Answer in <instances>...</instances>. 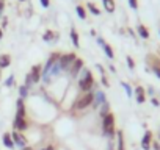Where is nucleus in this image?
I'll return each mask as SVG.
<instances>
[{
    "label": "nucleus",
    "instance_id": "nucleus-40",
    "mask_svg": "<svg viewBox=\"0 0 160 150\" xmlns=\"http://www.w3.org/2000/svg\"><path fill=\"white\" fill-rule=\"evenodd\" d=\"M21 2H24V0H21Z\"/></svg>",
    "mask_w": 160,
    "mask_h": 150
},
{
    "label": "nucleus",
    "instance_id": "nucleus-17",
    "mask_svg": "<svg viewBox=\"0 0 160 150\" xmlns=\"http://www.w3.org/2000/svg\"><path fill=\"white\" fill-rule=\"evenodd\" d=\"M138 35H140L143 39H148V38H149V31L146 30L144 25H138Z\"/></svg>",
    "mask_w": 160,
    "mask_h": 150
},
{
    "label": "nucleus",
    "instance_id": "nucleus-15",
    "mask_svg": "<svg viewBox=\"0 0 160 150\" xmlns=\"http://www.w3.org/2000/svg\"><path fill=\"white\" fill-rule=\"evenodd\" d=\"M42 39H44V41H57V39H58V35L53 33V31H46L44 36H42Z\"/></svg>",
    "mask_w": 160,
    "mask_h": 150
},
{
    "label": "nucleus",
    "instance_id": "nucleus-9",
    "mask_svg": "<svg viewBox=\"0 0 160 150\" xmlns=\"http://www.w3.org/2000/svg\"><path fill=\"white\" fill-rule=\"evenodd\" d=\"M93 100H94V105H96V108H99L101 105H104V103L107 102V99H105V94H104L102 91H98V92L94 94Z\"/></svg>",
    "mask_w": 160,
    "mask_h": 150
},
{
    "label": "nucleus",
    "instance_id": "nucleus-21",
    "mask_svg": "<svg viewBox=\"0 0 160 150\" xmlns=\"http://www.w3.org/2000/svg\"><path fill=\"white\" fill-rule=\"evenodd\" d=\"M75 11H77V14H78V17H80V19H85V17H87V11H85V8H83V7H77V8H75Z\"/></svg>",
    "mask_w": 160,
    "mask_h": 150
},
{
    "label": "nucleus",
    "instance_id": "nucleus-29",
    "mask_svg": "<svg viewBox=\"0 0 160 150\" xmlns=\"http://www.w3.org/2000/svg\"><path fill=\"white\" fill-rule=\"evenodd\" d=\"M129 5H130V8H133V10H137V8H138L137 0H129Z\"/></svg>",
    "mask_w": 160,
    "mask_h": 150
},
{
    "label": "nucleus",
    "instance_id": "nucleus-25",
    "mask_svg": "<svg viewBox=\"0 0 160 150\" xmlns=\"http://www.w3.org/2000/svg\"><path fill=\"white\" fill-rule=\"evenodd\" d=\"M32 85H33V82H32V77H30V73H28L27 77H25V85H24V86L30 89V88H32Z\"/></svg>",
    "mask_w": 160,
    "mask_h": 150
},
{
    "label": "nucleus",
    "instance_id": "nucleus-1",
    "mask_svg": "<svg viewBox=\"0 0 160 150\" xmlns=\"http://www.w3.org/2000/svg\"><path fill=\"white\" fill-rule=\"evenodd\" d=\"M102 127H104V134L107 136V138H113L115 136V117H113V114L110 113L108 116H105L104 117V124H102Z\"/></svg>",
    "mask_w": 160,
    "mask_h": 150
},
{
    "label": "nucleus",
    "instance_id": "nucleus-39",
    "mask_svg": "<svg viewBox=\"0 0 160 150\" xmlns=\"http://www.w3.org/2000/svg\"><path fill=\"white\" fill-rule=\"evenodd\" d=\"M2 36H3V31H2V30H0V39H2Z\"/></svg>",
    "mask_w": 160,
    "mask_h": 150
},
{
    "label": "nucleus",
    "instance_id": "nucleus-24",
    "mask_svg": "<svg viewBox=\"0 0 160 150\" xmlns=\"http://www.w3.org/2000/svg\"><path fill=\"white\" fill-rule=\"evenodd\" d=\"M88 8H90V11H91L93 14H96V16H99V14H101V11H99V10H98L93 3H88Z\"/></svg>",
    "mask_w": 160,
    "mask_h": 150
},
{
    "label": "nucleus",
    "instance_id": "nucleus-19",
    "mask_svg": "<svg viewBox=\"0 0 160 150\" xmlns=\"http://www.w3.org/2000/svg\"><path fill=\"white\" fill-rule=\"evenodd\" d=\"M116 138H118V150H124V139H122V131H118V133H116Z\"/></svg>",
    "mask_w": 160,
    "mask_h": 150
},
{
    "label": "nucleus",
    "instance_id": "nucleus-11",
    "mask_svg": "<svg viewBox=\"0 0 160 150\" xmlns=\"http://www.w3.org/2000/svg\"><path fill=\"white\" fill-rule=\"evenodd\" d=\"M11 64V56L10 55H0V69H5Z\"/></svg>",
    "mask_w": 160,
    "mask_h": 150
},
{
    "label": "nucleus",
    "instance_id": "nucleus-20",
    "mask_svg": "<svg viewBox=\"0 0 160 150\" xmlns=\"http://www.w3.org/2000/svg\"><path fill=\"white\" fill-rule=\"evenodd\" d=\"M102 49H104L105 55H107L110 59H113V56H115V55H113V50H112V47H110L108 44H104V45H102Z\"/></svg>",
    "mask_w": 160,
    "mask_h": 150
},
{
    "label": "nucleus",
    "instance_id": "nucleus-13",
    "mask_svg": "<svg viewBox=\"0 0 160 150\" xmlns=\"http://www.w3.org/2000/svg\"><path fill=\"white\" fill-rule=\"evenodd\" d=\"M3 144H5L7 148H14V141H13V138H11L10 133H5L3 134Z\"/></svg>",
    "mask_w": 160,
    "mask_h": 150
},
{
    "label": "nucleus",
    "instance_id": "nucleus-35",
    "mask_svg": "<svg viewBox=\"0 0 160 150\" xmlns=\"http://www.w3.org/2000/svg\"><path fill=\"white\" fill-rule=\"evenodd\" d=\"M2 11H3V0H0V14H2Z\"/></svg>",
    "mask_w": 160,
    "mask_h": 150
},
{
    "label": "nucleus",
    "instance_id": "nucleus-18",
    "mask_svg": "<svg viewBox=\"0 0 160 150\" xmlns=\"http://www.w3.org/2000/svg\"><path fill=\"white\" fill-rule=\"evenodd\" d=\"M71 39H72V42H74V45H75V47H78V45H80V42H78V35H77L75 28H72V30H71Z\"/></svg>",
    "mask_w": 160,
    "mask_h": 150
},
{
    "label": "nucleus",
    "instance_id": "nucleus-6",
    "mask_svg": "<svg viewBox=\"0 0 160 150\" xmlns=\"http://www.w3.org/2000/svg\"><path fill=\"white\" fill-rule=\"evenodd\" d=\"M82 67H83V61L80 59V58H75V61L72 63V66H71V69H69V73L72 75V77H77Z\"/></svg>",
    "mask_w": 160,
    "mask_h": 150
},
{
    "label": "nucleus",
    "instance_id": "nucleus-33",
    "mask_svg": "<svg viewBox=\"0 0 160 150\" xmlns=\"http://www.w3.org/2000/svg\"><path fill=\"white\" fill-rule=\"evenodd\" d=\"M154 72H155V75H157V77L160 78V69H158V67H155V69H154Z\"/></svg>",
    "mask_w": 160,
    "mask_h": 150
},
{
    "label": "nucleus",
    "instance_id": "nucleus-22",
    "mask_svg": "<svg viewBox=\"0 0 160 150\" xmlns=\"http://www.w3.org/2000/svg\"><path fill=\"white\" fill-rule=\"evenodd\" d=\"M19 94H21V99H25V97H27V94H28V88L21 86V88H19Z\"/></svg>",
    "mask_w": 160,
    "mask_h": 150
},
{
    "label": "nucleus",
    "instance_id": "nucleus-8",
    "mask_svg": "<svg viewBox=\"0 0 160 150\" xmlns=\"http://www.w3.org/2000/svg\"><path fill=\"white\" fill-rule=\"evenodd\" d=\"M30 77H32V82H33V85L39 82V78H41V66H33V67H32Z\"/></svg>",
    "mask_w": 160,
    "mask_h": 150
},
{
    "label": "nucleus",
    "instance_id": "nucleus-12",
    "mask_svg": "<svg viewBox=\"0 0 160 150\" xmlns=\"http://www.w3.org/2000/svg\"><path fill=\"white\" fill-rule=\"evenodd\" d=\"M16 105H18V113H16V117H24V116H25V106H24V100H22V99H19V100L16 102Z\"/></svg>",
    "mask_w": 160,
    "mask_h": 150
},
{
    "label": "nucleus",
    "instance_id": "nucleus-16",
    "mask_svg": "<svg viewBox=\"0 0 160 150\" xmlns=\"http://www.w3.org/2000/svg\"><path fill=\"white\" fill-rule=\"evenodd\" d=\"M101 116L102 117H105V116H108L110 114V105H108V102H105L104 105H101Z\"/></svg>",
    "mask_w": 160,
    "mask_h": 150
},
{
    "label": "nucleus",
    "instance_id": "nucleus-23",
    "mask_svg": "<svg viewBox=\"0 0 160 150\" xmlns=\"http://www.w3.org/2000/svg\"><path fill=\"white\" fill-rule=\"evenodd\" d=\"M13 83H14V75H10V77L5 80V86L10 88V86H13Z\"/></svg>",
    "mask_w": 160,
    "mask_h": 150
},
{
    "label": "nucleus",
    "instance_id": "nucleus-32",
    "mask_svg": "<svg viewBox=\"0 0 160 150\" xmlns=\"http://www.w3.org/2000/svg\"><path fill=\"white\" fill-rule=\"evenodd\" d=\"M102 83H104V86H110L108 82H107V78H105V75H102Z\"/></svg>",
    "mask_w": 160,
    "mask_h": 150
},
{
    "label": "nucleus",
    "instance_id": "nucleus-26",
    "mask_svg": "<svg viewBox=\"0 0 160 150\" xmlns=\"http://www.w3.org/2000/svg\"><path fill=\"white\" fill-rule=\"evenodd\" d=\"M126 59H127V66H129V69H132V70H133V69H135V63H133V59H132L130 56H127Z\"/></svg>",
    "mask_w": 160,
    "mask_h": 150
},
{
    "label": "nucleus",
    "instance_id": "nucleus-41",
    "mask_svg": "<svg viewBox=\"0 0 160 150\" xmlns=\"http://www.w3.org/2000/svg\"><path fill=\"white\" fill-rule=\"evenodd\" d=\"M158 138H160V134H158Z\"/></svg>",
    "mask_w": 160,
    "mask_h": 150
},
{
    "label": "nucleus",
    "instance_id": "nucleus-7",
    "mask_svg": "<svg viewBox=\"0 0 160 150\" xmlns=\"http://www.w3.org/2000/svg\"><path fill=\"white\" fill-rule=\"evenodd\" d=\"M13 125H14L16 131H24V130H27V127H28L25 117H14V124H13Z\"/></svg>",
    "mask_w": 160,
    "mask_h": 150
},
{
    "label": "nucleus",
    "instance_id": "nucleus-4",
    "mask_svg": "<svg viewBox=\"0 0 160 150\" xmlns=\"http://www.w3.org/2000/svg\"><path fill=\"white\" fill-rule=\"evenodd\" d=\"M75 61V55L74 53H68V55H63L60 58V64H61V69H71L72 63Z\"/></svg>",
    "mask_w": 160,
    "mask_h": 150
},
{
    "label": "nucleus",
    "instance_id": "nucleus-38",
    "mask_svg": "<svg viewBox=\"0 0 160 150\" xmlns=\"http://www.w3.org/2000/svg\"><path fill=\"white\" fill-rule=\"evenodd\" d=\"M22 150H33V148H32V147H24Z\"/></svg>",
    "mask_w": 160,
    "mask_h": 150
},
{
    "label": "nucleus",
    "instance_id": "nucleus-14",
    "mask_svg": "<svg viewBox=\"0 0 160 150\" xmlns=\"http://www.w3.org/2000/svg\"><path fill=\"white\" fill-rule=\"evenodd\" d=\"M104 2V7L108 13H113L115 11V0H102Z\"/></svg>",
    "mask_w": 160,
    "mask_h": 150
},
{
    "label": "nucleus",
    "instance_id": "nucleus-31",
    "mask_svg": "<svg viewBox=\"0 0 160 150\" xmlns=\"http://www.w3.org/2000/svg\"><path fill=\"white\" fill-rule=\"evenodd\" d=\"M144 100H146V99H144V96H137V102H138V103H143Z\"/></svg>",
    "mask_w": 160,
    "mask_h": 150
},
{
    "label": "nucleus",
    "instance_id": "nucleus-10",
    "mask_svg": "<svg viewBox=\"0 0 160 150\" xmlns=\"http://www.w3.org/2000/svg\"><path fill=\"white\" fill-rule=\"evenodd\" d=\"M151 138H152L151 131H146V133H144V136H143V139H141V147H143L144 150H148V148H149V145H151Z\"/></svg>",
    "mask_w": 160,
    "mask_h": 150
},
{
    "label": "nucleus",
    "instance_id": "nucleus-34",
    "mask_svg": "<svg viewBox=\"0 0 160 150\" xmlns=\"http://www.w3.org/2000/svg\"><path fill=\"white\" fill-rule=\"evenodd\" d=\"M151 102H152V105H154V106H158V100H157V99H152Z\"/></svg>",
    "mask_w": 160,
    "mask_h": 150
},
{
    "label": "nucleus",
    "instance_id": "nucleus-36",
    "mask_svg": "<svg viewBox=\"0 0 160 150\" xmlns=\"http://www.w3.org/2000/svg\"><path fill=\"white\" fill-rule=\"evenodd\" d=\"M98 42H99V44H101V45H104V44H105V42H104V39H102V38H98Z\"/></svg>",
    "mask_w": 160,
    "mask_h": 150
},
{
    "label": "nucleus",
    "instance_id": "nucleus-37",
    "mask_svg": "<svg viewBox=\"0 0 160 150\" xmlns=\"http://www.w3.org/2000/svg\"><path fill=\"white\" fill-rule=\"evenodd\" d=\"M42 150H53V147H52V145H49L47 148H42Z\"/></svg>",
    "mask_w": 160,
    "mask_h": 150
},
{
    "label": "nucleus",
    "instance_id": "nucleus-3",
    "mask_svg": "<svg viewBox=\"0 0 160 150\" xmlns=\"http://www.w3.org/2000/svg\"><path fill=\"white\" fill-rule=\"evenodd\" d=\"M93 94H90V92H87V94H83V96H80L78 99H77V102L74 103V110H85L91 102H93Z\"/></svg>",
    "mask_w": 160,
    "mask_h": 150
},
{
    "label": "nucleus",
    "instance_id": "nucleus-27",
    "mask_svg": "<svg viewBox=\"0 0 160 150\" xmlns=\"http://www.w3.org/2000/svg\"><path fill=\"white\" fill-rule=\"evenodd\" d=\"M121 85H122V88L126 89V92H127V96L130 97V96H132V89H130V86H129L127 83H121Z\"/></svg>",
    "mask_w": 160,
    "mask_h": 150
},
{
    "label": "nucleus",
    "instance_id": "nucleus-5",
    "mask_svg": "<svg viewBox=\"0 0 160 150\" xmlns=\"http://www.w3.org/2000/svg\"><path fill=\"white\" fill-rule=\"evenodd\" d=\"M11 138H13V141H14V145H18V147H21V148L27 147V141H25V138H24L19 131H13V133H11Z\"/></svg>",
    "mask_w": 160,
    "mask_h": 150
},
{
    "label": "nucleus",
    "instance_id": "nucleus-2",
    "mask_svg": "<svg viewBox=\"0 0 160 150\" xmlns=\"http://www.w3.org/2000/svg\"><path fill=\"white\" fill-rule=\"evenodd\" d=\"M93 85H94V80H93L91 72L90 70H83V77L80 78V82H78V88L82 91H85V92H88L93 88Z\"/></svg>",
    "mask_w": 160,
    "mask_h": 150
},
{
    "label": "nucleus",
    "instance_id": "nucleus-30",
    "mask_svg": "<svg viewBox=\"0 0 160 150\" xmlns=\"http://www.w3.org/2000/svg\"><path fill=\"white\" fill-rule=\"evenodd\" d=\"M41 5H42L44 8H49V5H50V0H41Z\"/></svg>",
    "mask_w": 160,
    "mask_h": 150
},
{
    "label": "nucleus",
    "instance_id": "nucleus-28",
    "mask_svg": "<svg viewBox=\"0 0 160 150\" xmlns=\"http://www.w3.org/2000/svg\"><path fill=\"white\" fill-rule=\"evenodd\" d=\"M135 92H137V96H144V89L141 86H137L135 88Z\"/></svg>",
    "mask_w": 160,
    "mask_h": 150
}]
</instances>
